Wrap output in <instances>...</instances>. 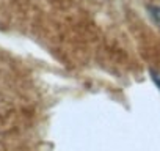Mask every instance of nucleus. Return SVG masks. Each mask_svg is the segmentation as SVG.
I'll return each instance as SVG.
<instances>
[{
	"mask_svg": "<svg viewBox=\"0 0 160 151\" xmlns=\"http://www.w3.org/2000/svg\"><path fill=\"white\" fill-rule=\"evenodd\" d=\"M152 81H154V84L157 85V88L160 90V76H157V74H152Z\"/></svg>",
	"mask_w": 160,
	"mask_h": 151,
	"instance_id": "f257e3e1",
	"label": "nucleus"
}]
</instances>
